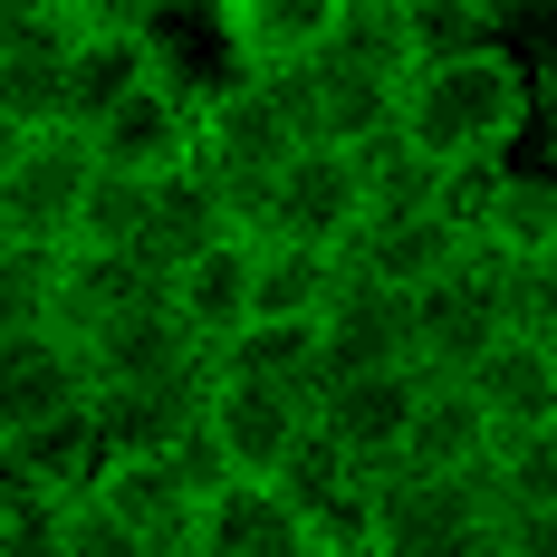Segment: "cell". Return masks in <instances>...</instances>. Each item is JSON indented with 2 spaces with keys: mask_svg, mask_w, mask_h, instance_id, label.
I'll use <instances>...</instances> for the list:
<instances>
[{
  "mask_svg": "<svg viewBox=\"0 0 557 557\" xmlns=\"http://www.w3.org/2000/svg\"><path fill=\"white\" fill-rule=\"evenodd\" d=\"M135 308H164V270L135 260V250H67V298H58V327L87 336L107 318H135Z\"/></svg>",
  "mask_w": 557,
  "mask_h": 557,
  "instance_id": "22",
  "label": "cell"
},
{
  "mask_svg": "<svg viewBox=\"0 0 557 557\" xmlns=\"http://www.w3.org/2000/svg\"><path fill=\"white\" fill-rule=\"evenodd\" d=\"M375 557H500L491 481H433V471H375Z\"/></svg>",
  "mask_w": 557,
  "mask_h": 557,
  "instance_id": "3",
  "label": "cell"
},
{
  "mask_svg": "<svg viewBox=\"0 0 557 557\" xmlns=\"http://www.w3.org/2000/svg\"><path fill=\"white\" fill-rule=\"evenodd\" d=\"M529 67H539V115H548V107H557V49H548V58H529Z\"/></svg>",
  "mask_w": 557,
  "mask_h": 557,
  "instance_id": "36",
  "label": "cell"
},
{
  "mask_svg": "<svg viewBox=\"0 0 557 557\" xmlns=\"http://www.w3.org/2000/svg\"><path fill=\"white\" fill-rule=\"evenodd\" d=\"M461 385L491 413V433H539V423H557V356H548V336H529V327H509Z\"/></svg>",
  "mask_w": 557,
  "mask_h": 557,
  "instance_id": "18",
  "label": "cell"
},
{
  "mask_svg": "<svg viewBox=\"0 0 557 557\" xmlns=\"http://www.w3.org/2000/svg\"><path fill=\"white\" fill-rule=\"evenodd\" d=\"M87 193H97V145L77 125H29L0 164V222H10V240H58L67 250Z\"/></svg>",
  "mask_w": 557,
  "mask_h": 557,
  "instance_id": "5",
  "label": "cell"
},
{
  "mask_svg": "<svg viewBox=\"0 0 557 557\" xmlns=\"http://www.w3.org/2000/svg\"><path fill=\"white\" fill-rule=\"evenodd\" d=\"M87 145H97V164L107 173H135V183H154V173L193 164V97L164 87V77H145L107 125H87Z\"/></svg>",
  "mask_w": 557,
  "mask_h": 557,
  "instance_id": "14",
  "label": "cell"
},
{
  "mask_svg": "<svg viewBox=\"0 0 557 557\" xmlns=\"http://www.w3.org/2000/svg\"><path fill=\"white\" fill-rule=\"evenodd\" d=\"M461 222H471V250L500 260V270L548 260L557 250V164L548 154H509V164L471 173L461 183Z\"/></svg>",
  "mask_w": 557,
  "mask_h": 557,
  "instance_id": "8",
  "label": "cell"
},
{
  "mask_svg": "<svg viewBox=\"0 0 557 557\" xmlns=\"http://www.w3.org/2000/svg\"><path fill=\"white\" fill-rule=\"evenodd\" d=\"M491 20H500V39L519 58H548L557 49V0H491Z\"/></svg>",
  "mask_w": 557,
  "mask_h": 557,
  "instance_id": "34",
  "label": "cell"
},
{
  "mask_svg": "<svg viewBox=\"0 0 557 557\" xmlns=\"http://www.w3.org/2000/svg\"><path fill=\"white\" fill-rule=\"evenodd\" d=\"M509 327L557 336V250H548V260H519V270H509Z\"/></svg>",
  "mask_w": 557,
  "mask_h": 557,
  "instance_id": "33",
  "label": "cell"
},
{
  "mask_svg": "<svg viewBox=\"0 0 557 557\" xmlns=\"http://www.w3.org/2000/svg\"><path fill=\"white\" fill-rule=\"evenodd\" d=\"M500 557H557V509H500Z\"/></svg>",
  "mask_w": 557,
  "mask_h": 557,
  "instance_id": "35",
  "label": "cell"
},
{
  "mask_svg": "<svg viewBox=\"0 0 557 557\" xmlns=\"http://www.w3.org/2000/svg\"><path fill=\"white\" fill-rule=\"evenodd\" d=\"M346 288V250H308V240H260V278H250V318H327Z\"/></svg>",
  "mask_w": 557,
  "mask_h": 557,
  "instance_id": "26",
  "label": "cell"
},
{
  "mask_svg": "<svg viewBox=\"0 0 557 557\" xmlns=\"http://www.w3.org/2000/svg\"><path fill=\"white\" fill-rule=\"evenodd\" d=\"M87 491L107 509H125V529H145L154 548H164V539H193V519H202V481H193L173 451H97Z\"/></svg>",
  "mask_w": 557,
  "mask_h": 557,
  "instance_id": "13",
  "label": "cell"
},
{
  "mask_svg": "<svg viewBox=\"0 0 557 557\" xmlns=\"http://www.w3.org/2000/svg\"><path fill=\"white\" fill-rule=\"evenodd\" d=\"M394 125L433 154L443 173H491L509 154H529L539 135V67L519 49H461V58H423L394 97Z\"/></svg>",
  "mask_w": 557,
  "mask_h": 557,
  "instance_id": "1",
  "label": "cell"
},
{
  "mask_svg": "<svg viewBox=\"0 0 557 557\" xmlns=\"http://www.w3.org/2000/svg\"><path fill=\"white\" fill-rule=\"evenodd\" d=\"M49 10L67 20V39H154L183 0H49ZM202 10H212V0H202Z\"/></svg>",
  "mask_w": 557,
  "mask_h": 557,
  "instance_id": "32",
  "label": "cell"
},
{
  "mask_svg": "<svg viewBox=\"0 0 557 557\" xmlns=\"http://www.w3.org/2000/svg\"><path fill=\"white\" fill-rule=\"evenodd\" d=\"M413 404H423V366H346L318 385V433H327L356 471H394L404 433H413Z\"/></svg>",
  "mask_w": 557,
  "mask_h": 557,
  "instance_id": "9",
  "label": "cell"
},
{
  "mask_svg": "<svg viewBox=\"0 0 557 557\" xmlns=\"http://www.w3.org/2000/svg\"><path fill=\"white\" fill-rule=\"evenodd\" d=\"M327 375L346 366H413V288H385V278H356L327 298Z\"/></svg>",
  "mask_w": 557,
  "mask_h": 557,
  "instance_id": "16",
  "label": "cell"
},
{
  "mask_svg": "<svg viewBox=\"0 0 557 557\" xmlns=\"http://www.w3.org/2000/svg\"><path fill=\"white\" fill-rule=\"evenodd\" d=\"M0 240H10V222H0Z\"/></svg>",
  "mask_w": 557,
  "mask_h": 557,
  "instance_id": "38",
  "label": "cell"
},
{
  "mask_svg": "<svg viewBox=\"0 0 557 557\" xmlns=\"http://www.w3.org/2000/svg\"><path fill=\"white\" fill-rule=\"evenodd\" d=\"M97 404V375H87V346L67 327L39 336H0V451H20L29 433H58Z\"/></svg>",
  "mask_w": 557,
  "mask_h": 557,
  "instance_id": "7",
  "label": "cell"
},
{
  "mask_svg": "<svg viewBox=\"0 0 557 557\" xmlns=\"http://www.w3.org/2000/svg\"><path fill=\"white\" fill-rule=\"evenodd\" d=\"M404 29H413V67L423 58H461V49H509L491 0H404Z\"/></svg>",
  "mask_w": 557,
  "mask_h": 557,
  "instance_id": "30",
  "label": "cell"
},
{
  "mask_svg": "<svg viewBox=\"0 0 557 557\" xmlns=\"http://www.w3.org/2000/svg\"><path fill=\"white\" fill-rule=\"evenodd\" d=\"M481 481H491V500H500V509H557V423H539V433H500L491 461H481Z\"/></svg>",
  "mask_w": 557,
  "mask_h": 557,
  "instance_id": "29",
  "label": "cell"
},
{
  "mask_svg": "<svg viewBox=\"0 0 557 557\" xmlns=\"http://www.w3.org/2000/svg\"><path fill=\"white\" fill-rule=\"evenodd\" d=\"M58 298H67V250L58 240H0V336L58 327Z\"/></svg>",
  "mask_w": 557,
  "mask_h": 557,
  "instance_id": "28",
  "label": "cell"
},
{
  "mask_svg": "<svg viewBox=\"0 0 557 557\" xmlns=\"http://www.w3.org/2000/svg\"><path fill=\"white\" fill-rule=\"evenodd\" d=\"M212 375H250V385H278V394H308L327 385V327L318 318H250L240 336L212 346Z\"/></svg>",
  "mask_w": 557,
  "mask_h": 557,
  "instance_id": "19",
  "label": "cell"
},
{
  "mask_svg": "<svg viewBox=\"0 0 557 557\" xmlns=\"http://www.w3.org/2000/svg\"><path fill=\"white\" fill-rule=\"evenodd\" d=\"M154 557H212V548H202V539H164Z\"/></svg>",
  "mask_w": 557,
  "mask_h": 557,
  "instance_id": "37",
  "label": "cell"
},
{
  "mask_svg": "<svg viewBox=\"0 0 557 557\" xmlns=\"http://www.w3.org/2000/svg\"><path fill=\"white\" fill-rule=\"evenodd\" d=\"M222 231H240V222H231V202H222L193 164H173L164 183H154V202H145V260H154L164 278L183 270L193 250H212Z\"/></svg>",
  "mask_w": 557,
  "mask_h": 557,
  "instance_id": "23",
  "label": "cell"
},
{
  "mask_svg": "<svg viewBox=\"0 0 557 557\" xmlns=\"http://www.w3.org/2000/svg\"><path fill=\"white\" fill-rule=\"evenodd\" d=\"M58 97H67V20L39 10V20H10L0 29V125H58Z\"/></svg>",
  "mask_w": 557,
  "mask_h": 557,
  "instance_id": "21",
  "label": "cell"
},
{
  "mask_svg": "<svg viewBox=\"0 0 557 557\" xmlns=\"http://www.w3.org/2000/svg\"><path fill=\"white\" fill-rule=\"evenodd\" d=\"M250 278H260V240H250V231H222L212 250H193V260L164 278V298H173V318L202 336V346H222V336L250 327Z\"/></svg>",
  "mask_w": 557,
  "mask_h": 557,
  "instance_id": "15",
  "label": "cell"
},
{
  "mask_svg": "<svg viewBox=\"0 0 557 557\" xmlns=\"http://www.w3.org/2000/svg\"><path fill=\"white\" fill-rule=\"evenodd\" d=\"M509 336V270L461 250L443 278L413 288V366L423 375H471L491 346Z\"/></svg>",
  "mask_w": 557,
  "mask_h": 557,
  "instance_id": "4",
  "label": "cell"
},
{
  "mask_svg": "<svg viewBox=\"0 0 557 557\" xmlns=\"http://www.w3.org/2000/svg\"><path fill=\"white\" fill-rule=\"evenodd\" d=\"M356 164H366V212H443V202H461V173H443L404 125L356 145Z\"/></svg>",
  "mask_w": 557,
  "mask_h": 557,
  "instance_id": "25",
  "label": "cell"
},
{
  "mask_svg": "<svg viewBox=\"0 0 557 557\" xmlns=\"http://www.w3.org/2000/svg\"><path fill=\"white\" fill-rule=\"evenodd\" d=\"M366 222V164L356 145H298L278 183L260 193V222L250 240H308V250H346Z\"/></svg>",
  "mask_w": 557,
  "mask_h": 557,
  "instance_id": "6",
  "label": "cell"
},
{
  "mask_svg": "<svg viewBox=\"0 0 557 557\" xmlns=\"http://www.w3.org/2000/svg\"><path fill=\"white\" fill-rule=\"evenodd\" d=\"M298 433H308V394L250 385V375H212V394H202V443L222 451L231 481H278V461L298 451Z\"/></svg>",
  "mask_w": 557,
  "mask_h": 557,
  "instance_id": "10",
  "label": "cell"
},
{
  "mask_svg": "<svg viewBox=\"0 0 557 557\" xmlns=\"http://www.w3.org/2000/svg\"><path fill=\"white\" fill-rule=\"evenodd\" d=\"M193 539L212 557H298L308 548V529H298V509L278 500V481H212Z\"/></svg>",
  "mask_w": 557,
  "mask_h": 557,
  "instance_id": "20",
  "label": "cell"
},
{
  "mask_svg": "<svg viewBox=\"0 0 557 557\" xmlns=\"http://www.w3.org/2000/svg\"><path fill=\"white\" fill-rule=\"evenodd\" d=\"M491 413L471 404L461 375H423V404H413V433H404V461L394 471H433V481H471L491 461Z\"/></svg>",
  "mask_w": 557,
  "mask_h": 557,
  "instance_id": "17",
  "label": "cell"
},
{
  "mask_svg": "<svg viewBox=\"0 0 557 557\" xmlns=\"http://www.w3.org/2000/svg\"><path fill=\"white\" fill-rule=\"evenodd\" d=\"M212 29H222V58L240 77H288L327 49L336 0H212Z\"/></svg>",
  "mask_w": 557,
  "mask_h": 557,
  "instance_id": "12",
  "label": "cell"
},
{
  "mask_svg": "<svg viewBox=\"0 0 557 557\" xmlns=\"http://www.w3.org/2000/svg\"><path fill=\"white\" fill-rule=\"evenodd\" d=\"M461 250H471L461 202H443V212H366L356 240H346V270L385 278V288H423V278H443Z\"/></svg>",
  "mask_w": 557,
  "mask_h": 557,
  "instance_id": "11",
  "label": "cell"
},
{
  "mask_svg": "<svg viewBox=\"0 0 557 557\" xmlns=\"http://www.w3.org/2000/svg\"><path fill=\"white\" fill-rule=\"evenodd\" d=\"M336 67H356V77H375V87H404L413 77V29H404V0H336V29L327 49Z\"/></svg>",
  "mask_w": 557,
  "mask_h": 557,
  "instance_id": "27",
  "label": "cell"
},
{
  "mask_svg": "<svg viewBox=\"0 0 557 557\" xmlns=\"http://www.w3.org/2000/svg\"><path fill=\"white\" fill-rule=\"evenodd\" d=\"M154 77V39H67V97H58V125H107L135 87Z\"/></svg>",
  "mask_w": 557,
  "mask_h": 557,
  "instance_id": "24",
  "label": "cell"
},
{
  "mask_svg": "<svg viewBox=\"0 0 557 557\" xmlns=\"http://www.w3.org/2000/svg\"><path fill=\"white\" fill-rule=\"evenodd\" d=\"M58 557H154V539L125 529V509H107L87 481H77L67 509H58Z\"/></svg>",
  "mask_w": 557,
  "mask_h": 557,
  "instance_id": "31",
  "label": "cell"
},
{
  "mask_svg": "<svg viewBox=\"0 0 557 557\" xmlns=\"http://www.w3.org/2000/svg\"><path fill=\"white\" fill-rule=\"evenodd\" d=\"M298 145H308V135H298V115L278 97V77H222V87L193 107V173L231 202L240 231L260 222V193L278 183V164H288Z\"/></svg>",
  "mask_w": 557,
  "mask_h": 557,
  "instance_id": "2",
  "label": "cell"
}]
</instances>
